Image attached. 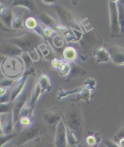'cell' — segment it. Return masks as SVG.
<instances>
[{"mask_svg": "<svg viewBox=\"0 0 124 147\" xmlns=\"http://www.w3.org/2000/svg\"><path fill=\"white\" fill-rule=\"evenodd\" d=\"M67 139H68L69 146L73 147V146H75L78 143H80L79 142L80 141H79L75 134L72 131H71L67 127Z\"/></svg>", "mask_w": 124, "mask_h": 147, "instance_id": "cell-19", "label": "cell"}, {"mask_svg": "<svg viewBox=\"0 0 124 147\" xmlns=\"http://www.w3.org/2000/svg\"><path fill=\"white\" fill-rule=\"evenodd\" d=\"M124 138V125H122L117 131L115 136V139L116 140H119V139Z\"/></svg>", "mask_w": 124, "mask_h": 147, "instance_id": "cell-27", "label": "cell"}, {"mask_svg": "<svg viewBox=\"0 0 124 147\" xmlns=\"http://www.w3.org/2000/svg\"><path fill=\"white\" fill-rule=\"evenodd\" d=\"M15 128V123L13 111L9 113L1 114V135L12 134Z\"/></svg>", "mask_w": 124, "mask_h": 147, "instance_id": "cell-7", "label": "cell"}, {"mask_svg": "<svg viewBox=\"0 0 124 147\" xmlns=\"http://www.w3.org/2000/svg\"><path fill=\"white\" fill-rule=\"evenodd\" d=\"M63 117L66 126L75 134L80 142L84 134V119L80 107L75 104L71 105Z\"/></svg>", "mask_w": 124, "mask_h": 147, "instance_id": "cell-1", "label": "cell"}, {"mask_svg": "<svg viewBox=\"0 0 124 147\" xmlns=\"http://www.w3.org/2000/svg\"><path fill=\"white\" fill-rule=\"evenodd\" d=\"M54 141L55 147H69L67 126L63 117L56 127Z\"/></svg>", "mask_w": 124, "mask_h": 147, "instance_id": "cell-4", "label": "cell"}, {"mask_svg": "<svg viewBox=\"0 0 124 147\" xmlns=\"http://www.w3.org/2000/svg\"><path fill=\"white\" fill-rule=\"evenodd\" d=\"M104 143L106 147H121L119 144L117 143L115 140L105 139L104 141Z\"/></svg>", "mask_w": 124, "mask_h": 147, "instance_id": "cell-26", "label": "cell"}, {"mask_svg": "<svg viewBox=\"0 0 124 147\" xmlns=\"http://www.w3.org/2000/svg\"><path fill=\"white\" fill-rule=\"evenodd\" d=\"M23 69L22 61L16 56H10L1 63V71L9 78H18Z\"/></svg>", "mask_w": 124, "mask_h": 147, "instance_id": "cell-2", "label": "cell"}, {"mask_svg": "<svg viewBox=\"0 0 124 147\" xmlns=\"http://www.w3.org/2000/svg\"><path fill=\"white\" fill-rule=\"evenodd\" d=\"M17 125H20L21 128L23 129L29 128L33 125V121L30 116H21L15 126Z\"/></svg>", "mask_w": 124, "mask_h": 147, "instance_id": "cell-15", "label": "cell"}, {"mask_svg": "<svg viewBox=\"0 0 124 147\" xmlns=\"http://www.w3.org/2000/svg\"><path fill=\"white\" fill-rule=\"evenodd\" d=\"M73 147H82V145L80 144V143H78V144L75 145V146H73Z\"/></svg>", "mask_w": 124, "mask_h": 147, "instance_id": "cell-30", "label": "cell"}, {"mask_svg": "<svg viewBox=\"0 0 124 147\" xmlns=\"http://www.w3.org/2000/svg\"><path fill=\"white\" fill-rule=\"evenodd\" d=\"M40 134V129L38 127H30L24 129L20 136L16 140V145L18 146H22L39 137Z\"/></svg>", "mask_w": 124, "mask_h": 147, "instance_id": "cell-5", "label": "cell"}, {"mask_svg": "<svg viewBox=\"0 0 124 147\" xmlns=\"http://www.w3.org/2000/svg\"><path fill=\"white\" fill-rule=\"evenodd\" d=\"M92 90L87 88L86 87V89H84L82 92H80L78 94L77 99L78 100H84L87 103H89V101L92 97Z\"/></svg>", "mask_w": 124, "mask_h": 147, "instance_id": "cell-18", "label": "cell"}, {"mask_svg": "<svg viewBox=\"0 0 124 147\" xmlns=\"http://www.w3.org/2000/svg\"><path fill=\"white\" fill-rule=\"evenodd\" d=\"M86 88V86H84L81 87H76L74 89H60L59 92L58 93V99L59 100H61L63 98H65L68 96L73 94H76L77 93H80L82 92L84 89Z\"/></svg>", "mask_w": 124, "mask_h": 147, "instance_id": "cell-12", "label": "cell"}, {"mask_svg": "<svg viewBox=\"0 0 124 147\" xmlns=\"http://www.w3.org/2000/svg\"><path fill=\"white\" fill-rule=\"evenodd\" d=\"M93 55L96 60L99 63H106L110 59L108 51H107L106 48L104 47L98 48L94 52Z\"/></svg>", "mask_w": 124, "mask_h": 147, "instance_id": "cell-9", "label": "cell"}, {"mask_svg": "<svg viewBox=\"0 0 124 147\" xmlns=\"http://www.w3.org/2000/svg\"><path fill=\"white\" fill-rule=\"evenodd\" d=\"M106 49L111 60L115 64L119 66L124 65V47L117 44H111Z\"/></svg>", "mask_w": 124, "mask_h": 147, "instance_id": "cell-6", "label": "cell"}, {"mask_svg": "<svg viewBox=\"0 0 124 147\" xmlns=\"http://www.w3.org/2000/svg\"><path fill=\"white\" fill-rule=\"evenodd\" d=\"M38 80L39 83L41 84L42 92L43 91L49 92L52 89L51 82H50L49 77L47 76V75H46V74L42 75L40 77H39V78H38Z\"/></svg>", "mask_w": 124, "mask_h": 147, "instance_id": "cell-14", "label": "cell"}, {"mask_svg": "<svg viewBox=\"0 0 124 147\" xmlns=\"http://www.w3.org/2000/svg\"><path fill=\"white\" fill-rule=\"evenodd\" d=\"M27 146L26 145H24L22 146V147H42V144L41 142V138L38 137L36 139H35L34 140L32 141V142L27 144Z\"/></svg>", "mask_w": 124, "mask_h": 147, "instance_id": "cell-24", "label": "cell"}, {"mask_svg": "<svg viewBox=\"0 0 124 147\" xmlns=\"http://www.w3.org/2000/svg\"><path fill=\"white\" fill-rule=\"evenodd\" d=\"M118 141H119V142H118V144H119V145L121 147H124V138H122V139H119Z\"/></svg>", "mask_w": 124, "mask_h": 147, "instance_id": "cell-29", "label": "cell"}, {"mask_svg": "<svg viewBox=\"0 0 124 147\" xmlns=\"http://www.w3.org/2000/svg\"><path fill=\"white\" fill-rule=\"evenodd\" d=\"M77 52L76 50L73 47H67L65 49L64 52V56L66 60L69 62L73 61L76 58Z\"/></svg>", "mask_w": 124, "mask_h": 147, "instance_id": "cell-17", "label": "cell"}, {"mask_svg": "<svg viewBox=\"0 0 124 147\" xmlns=\"http://www.w3.org/2000/svg\"><path fill=\"white\" fill-rule=\"evenodd\" d=\"M70 64H71V69L69 75V79L74 78L75 76H84V75H86L87 73L86 71L81 67L79 66L78 65H76L74 63H70Z\"/></svg>", "mask_w": 124, "mask_h": 147, "instance_id": "cell-13", "label": "cell"}, {"mask_svg": "<svg viewBox=\"0 0 124 147\" xmlns=\"http://www.w3.org/2000/svg\"><path fill=\"white\" fill-rule=\"evenodd\" d=\"M116 1H109V13L111 31L113 34L117 35L121 32L119 24V3Z\"/></svg>", "mask_w": 124, "mask_h": 147, "instance_id": "cell-3", "label": "cell"}, {"mask_svg": "<svg viewBox=\"0 0 124 147\" xmlns=\"http://www.w3.org/2000/svg\"><path fill=\"white\" fill-rule=\"evenodd\" d=\"M119 24L121 27V32L124 34V9L121 5L119 4Z\"/></svg>", "mask_w": 124, "mask_h": 147, "instance_id": "cell-21", "label": "cell"}, {"mask_svg": "<svg viewBox=\"0 0 124 147\" xmlns=\"http://www.w3.org/2000/svg\"><path fill=\"white\" fill-rule=\"evenodd\" d=\"M44 117L49 125H55V127L63 119V116L59 115L58 113L53 111L47 112L46 114H44Z\"/></svg>", "mask_w": 124, "mask_h": 147, "instance_id": "cell-11", "label": "cell"}, {"mask_svg": "<svg viewBox=\"0 0 124 147\" xmlns=\"http://www.w3.org/2000/svg\"><path fill=\"white\" fill-rule=\"evenodd\" d=\"M6 147H15V146H13V145H11V144H8L7 145V146H6Z\"/></svg>", "mask_w": 124, "mask_h": 147, "instance_id": "cell-31", "label": "cell"}, {"mask_svg": "<svg viewBox=\"0 0 124 147\" xmlns=\"http://www.w3.org/2000/svg\"><path fill=\"white\" fill-rule=\"evenodd\" d=\"M38 25V24L37 22V21L34 18H28L25 22V26L30 29L36 30L37 28L38 27H37Z\"/></svg>", "mask_w": 124, "mask_h": 147, "instance_id": "cell-22", "label": "cell"}, {"mask_svg": "<svg viewBox=\"0 0 124 147\" xmlns=\"http://www.w3.org/2000/svg\"><path fill=\"white\" fill-rule=\"evenodd\" d=\"M16 134L15 133L10 134H2L1 135V146L0 147H5L9 144L15 137Z\"/></svg>", "mask_w": 124, "mask_h": 147, "instance_id": "cell-20", "label": "cell"}, {"mask_svg": "<svg viewBox=\"0 0 124 147\" xmlns=\"http://www.w3.org/2000/svg\"><path fill=\"white\" fill-rule=\"evenodd\" d=\"M41 18L42 19L43 22H44V23L47 25H50V24L53 23V22H54V20L51 18V17L48 16L46 14L43 13L41 16Z\"/></svg>", "mask_w": 124, "mask_h": 147, "instance_id": "cell-28", "label": "cell"}, {"mask_svg": "<svg viewBox=\"0 0 124 147\" xmlns=\"http://www.w3.org/2000/svg\"><path fill=\"white\" fill-rule=\"evenodd\" d=\"M32 90V92L30 93L29 104L32 108L34 109L36 101L38 100V98H39V96L41 94V92H42V87L38 80H36Z\"/></svg>", "mask_w": 124, "mask_h": 147, "instance_id": "cell-10", "label": "cell"}, {"mask_svg": "<svg viewBox=\"0 0 124 147\" xmlns=\"http://www.w3.org/2000/svg\"><path fill=\"white\" fill-rule=\"evenodd\" d=\"M99 138L98 136L96 137L95 136H93V135L88 136L86 139V142L88 146H95L98 144V141L99 142V140H98Z\"/></svg>", "mask_w": 124, "mask_h": 147, "instance_id": "cell-23", "label": "cell"}, {"mask_svg": "<svg viewBox=\"0 0 124 147\" xmlns=\"http://www.w3.org/2000/svg\"><path fill=\"white\" fill-rule=\"evenodd\" d=\"M3 51H4V55H7L11 56H13V55L15 56L19 55L22 52L21 49L15 46H5L4 49L1 48V52Z\"/></svg>", "mask_w": 124, "mask_h": 147, "instance_id": "cell-16", "label": "cell"}, {"mask_svg": "<svg viewBox=\"0 0 124 147\" xmlns=\"http://www.w3.org/2000/svg\"><path fill=\"white\" fill-rule=\"evenodd\" d=\"M10 42L17 45L21 48L32 47L38 44V37L35 35H26L19 38L10 39Z\"/></svg>", "mask_w": 124, "mask_h": 147, "instance_id": "cell-8", "label": "cell"}, {"mask_svg": "<svg viewBox=\"0 0 124 147\" xmlns=\"http://www.w3.org/2000/svg\"><path fill=\"white\" fill-rule=\"evenodd\" d=\"M85 86L87 88L92 90L94 89V87L96 86V82L94 79L92 78H88V80H87Z\"/></svg>", "mask_w": 124, "mask_h": 147, "instance_id": "cell-25", "label": "cell"}]
</instances>
